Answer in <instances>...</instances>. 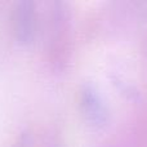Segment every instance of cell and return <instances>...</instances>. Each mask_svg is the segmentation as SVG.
<instances>
[{
	"label": "cell",
	"instance_id": "cell-1",
	"mask_svg": "<svg viewBox=\"0 0 147 147\" xmlns=\"http://www.w3.org/2000/svg\"><path fill=\"white\" fill-rule=\"evenodd\" d=\"M35 28V10L32 3H21L16 10V30L22 40L31 39Z\"/></svg>",
	"mask_w": 147,
	"mask_h": 147
}]
</instances>
